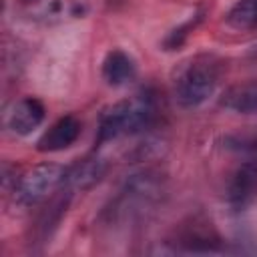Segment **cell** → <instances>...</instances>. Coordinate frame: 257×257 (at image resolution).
I'll use <instances>...</instances> for the list:
<instances>
[{
  "instance_id": "6da1fadb",
  "label": "cell",
  "mask_w": 257,
  "mask_h": 257,
  "mask_svg": "<svg viewBox=\"0 0 257 257\" xmlns=\"http://www.w3.org/2000/svg\"><path fill=\"white\" fill-rule=\"evenodd\" d=\"M153 112H155L153 100L147 94H135L131 98L114 102L100 114L96 143L102 145L116 137L135 135L143 131L153 120Z\"/></svg>"
},
{
  "instance_id": "7a4b0ae2",
  "label": "cell",
  "mask_w": 257,
  "mask_h": 257,
  "mask_svg": "<svg viewBox=\"0 0 257 257\" xmlns=\"http://www.w3.org/2000/svg\"><path fill=\"white\" fill-rule=\"evenodd\" d=\"M217 82L219 64L211 56H195L181 66L175 78V100L185 108L199 106L215 92Z\"/></svg>"
},
{
  "instance_id": "3957f363",
  "label": "cell",
  "mask_w": 257,
  "mask_h": 257,
  "mask_svg": "<svg viewBox=\"0 0 257 257\" xmlns=\"http://www.w3.org/2000/svg\"><path fill=\"white\" fill-rule=\"evenodd\" d=\"M64 171L56 163H42L26 171L14 183V201L22 207H30L46 199L64 181Z\"/></svg>"
},
{
  "instance_id": "277c9868",
  "label": "cell",
  "mask_w": 257,
  "mask_h": 257,
  "mask_svg": "<svg viewBox=\"0 0 257 257\" xmlns=\"http://www.w3.org/2000/svg\"><path fill=\"white\" fill-rule=\"evenodd\" d=\"M239 149L243 151V161L231 173L225 189L227 203L235 211L245 209L257 195V139L243 143Z\"/></svg>"
},
{
  "instance_id": "5b68a950",
  "label": "cell",
  "mask_w": 257,
  "mask_h": 257,
  "mask_svg": "<svg viewBox=\"0 0 257 257\" xmlns=\"http://www.w3.org/2000/svg\"><path fill=\"white\" fill-rule=\"evenodd\" d=\"M44 114H46L44 104L38 98L26 96V98H20L18 102H14L6 110L4 122L14 135H28L44 120Z\"/></svg>"
},
{
  "instance_id": "8992f818",
  "label": "cell",
  "mask_w": 257,
  "mask_h": 257,
  "mask_svg": "<svg viewBox=\"0 0 257 257\" xmlns=\"http://www.w3.org/2000/svg\"><path fill=\"white\" fill-rule=\"evenodd\" d=\"M80 135V120L72 114H66L58 118L36 143V149L42 153H54L68 149Z\"/></svg>"
},
{
  "instance_id": "52a82bcc",
  "label": "cell",
  "mask_w": 257,
  "mask_h": 257,
  "mask_svg": "<svg viewBox=\"0 0 257 257\" xmlns=\"http://www.w3.org/2000/svg\"><path fill=\"white\" fill-rule=\"evenodd\" d=\"M106 165L102 159H82L64 171L62 185L66 191H88L104 177Z\"/></svg>"
},
{
  "instance_id": "ba28073f",
  "label": "cell",
  "mask_w": 257,
  "mask_h": 257,
  "mask_svg": "<svg viewBox=\"0 0 257 257\" xmlns=\"http://www.w3.org/2000/svg\"><path fill=\"white\" fill-rule=\"evenodd\" d=\"M137 74V66L133 62V58L122 52V50H110L106 56H104V62H102V76L104 80L110 84V86H120V84H126L135 78Z\"/></svg>"
},
{
  "instance_id": "9c48e42d",
  "label": "cell",
  "mask_w": 257,
  "mask_h": 257,
  "mask_svg": "<svg viewBox=\"0 0 257 257\" xmlns=\"http://www.w3.org/2000/svg\"><path fill=\"white\" fill-rule=\"evenodd\" d=\"M221 106L239 114L257 112V82H243L229 86L221 96Z\"/></svg>"
},
{
  "instance_id": "30bf717a",
  "label": "cell",
  "mask_w": 257,
  "mask_h": 257,
  "mask_svg": "<svg viewBox=\"0 0 257 257\" xmlns=\"http://www.w3.org/2000/svg\"><path fill=\"white\" fill-rule=\"evenodd\" d=\"M227 24L237 30L257 26V0H237L227 12Z\"/></svg>"
}]
</instances>
